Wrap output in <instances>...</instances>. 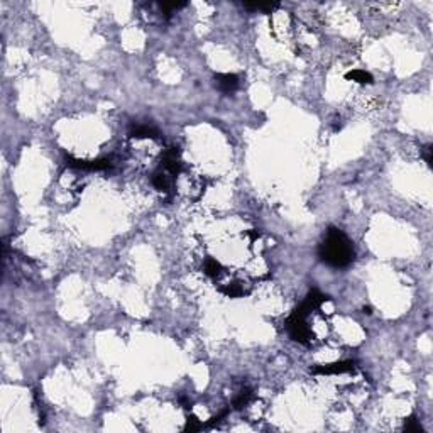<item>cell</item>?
I'll return each mask as SVG.
<instances>
[{
	"label": "cell",
	"instance_id": "cell-1",
	"mask_svg": "<svg viewBox=\"0 0 433 433\" xmlns=\"http://www.w3.org/2000/svg\"><path fill=\"white\" fill-rule=\"evenodd\" d=\"M318 257L321 263L328 264L330 268L342 269L352 264L355 251L350 239L340 229L330 225L323 242L318 247Z\"/></svg>",
	"mask_w": 433,
	"mask_h": 433
},
{
	"label": "cell",
	"instance_id": "cell-2",
	"mask_svg": "<svg viewBox=\"0 0 433 433\" xmlns=\"http://www.w3.org/2000/svg\"><path fill=\"white\" fill-rule=\"evenodd\" d=\"M306 316L308 315H305L301 310L296 308V310L288 316V320H286V330H288L289 337L301 345H308L313 338L311 330L306 325Z\"/></svg>",
	"mask_w": 433,
	"mask_h": 433
},
{
	"label": "cell",
	"instance_id": "cell-3",
	"mask_svg": "<svg viewBox=\"0 0 433 433\" xmlns=\"http://www.w3.org/2000/svg\"><path fill=\"white\" fill-rule=\"evenodd\" d=\"M66 166L73 169H85V171H105L114 166L110 157H102V159L85 161V159H75V157H66Z\"/></svg>",
	"mask_w": 433,
	"mask_h": 433
},
{
	"label": "cell",
	"instance_id": "cell-4",
	"mask_svg": "<svg viewBox=\"0 0 433 433\" xmlns=\"http://www.w3.org/2000/svg\"><path fill=\"white\" fill-rule=\"evenodd\" d=\"M354 369H355L354 361H340V362L327 364V366H315L311 367L310 372L311 374H318V376H335V374L354 372Z\"/></svg>",
	"mask_w": 433,
	"mask_h": 433
},
{
	"label": "cell",
	"instance_id": "cell-5",
	"mask_svg": "<svg viewBox=\"0 0 433 433\" xmlns=\"http://www.w3.org/2000/svg\"><path fill=\"white\" fill-rule=\"evenodd\" d=\"M215 88L222 93H232L239 88V76L234 73H218L215 75Z\"/></svg>",
	"mask_w": 433,
	"mask_h": 433
},
{
	"label": "cell",
	"instance_id": "cell-6",
	"mask_svg": "<svg viewBox=\"0 0 433 433\" xmlns=\"http://www.w3.org/2000/svg\"><path fill=\"white\" fill-rule=\"evenodd\" d=\"M171 178H173V174H169L162 166H159L151 176L152 186L162 193H171V188H173V181H171Z\"/></svg>",
	"mask_w": 433,
	"mask_h": 433
},
{
	"label": "cell",
	"instance_id": "cell-7",
	"mask_svg": "<svg viewBox=\"0 0 433 433\" xmlns=\"http://www.w3.org/2000/svg\"><path fill=\"white\" fill-rule=\"evenodd\" d=\"M129 137H132V139H159L161 132L147 124H134L129 131Z\"/></svg>",
	"mask_w": 433,
	"mask_h": 433
},
{
	"label": "cell",
	"instance_id": "cell-8",
	"mask_svg": "<svg viewBox=\"0 0 433 433\" xmlns=\"http://www.w3.org/2000/svg\"><path fill=\"white\" fill-rule=\"evenodd\" d=\"M345 80L349 81H355V83H361V85H371L374 78H372L371 73L364 71V70H352L345 75Z\"/></svg>",
	"mask_w": 433,
	"mask_h": 433
},
{
	"label": "cell",
	"instance_id": "cell-9",
	"mask_svg": "<svg viewBox=\"0 0 433 433\" xmlns=\"http://www.w3.org/2000/svg\"><path fill=\"white\" fill-rule=\"evenodd\" d=\"M252 398H254V391H252L251 388L242 389V391L239 393V396L234 400V403H232V408H234V410H242L244 406H247L249 403H251Z\"/></svg>",
	"mask_w": 433,
	"mask_h": 433
},
{
	"label": "cell",
	"instance_id": "cell-10",
	"mask_svg": "<svg viewBox=\"0 0 433 433\" xmlns=\"http://www.w3.org/2000/svg\"><path fill=\"white\" fill-rule=\"evenodd\" d=\"M205 274H208L210 278H212V280H218V278H220V274H222V266H220V263H218L217 259H213V257H208L207 261H205Z\"/></svg>",
	"mask_w": 433,
	"mask_h": 433
},
{
	"label": "cell",
	"instance_id": "cell-11",
	"mask_svg": "<svg viewBox=\"0 0 433 433\" xmlns=\"http://www.w3.org/2000/svg\"><path fill=\"white\" fill-rule=\"evenodd\" d=\"M244 8H247V10H263V12H268V14H271V12L274 10V8L280 7V3L276 2H254V3H242Z\"/></svg>",
	"mask_w": 433,
	"mask_h": 433
},
{
	"label": "cell",
	"instance_id": "cell-12",
	"mask_svg": "<svg viewBox=\"0 0 433 433\" xmlns=\"http://www.w3.org/2000/svg\"><path fill=\"white\" fill-rule=\"evenodd\" d=\"M405 432H408V433H417V432H422V425H420V422L417 420V417H410L408 420H406L405 422Z\"/></svg>",
	"mask_w": 433,
	"mask_h": 433
},
{
	"label": "cell",
	"instance_id": "cell-13",
	"mask_svg": "<svg viewBox=\"0 0 433 433\" xmlns=\"http://www.w3.org/2000/svg\"><path fill=\"white\" fill-rule=\"evenodd\" d=\"M201 428H205L203 423H200L195 417H190L186 420V425H185L183 430H185V432H198V430H201Z\"/></svg>",
	"mask_w": 433,
	"mask_h": 433
},
{
	"label": "cell",
	"instance_id": "cell-14",
	"mask_svg": "<svg viewBox=\"0 0 433 433\" xmlns=\"http://www.w3.org/2000/svg\"><path fill=\"white\" fill-rule=\"evenodd\" d=\"M230 413V408H225V410H222L220 413L217 415V417H213L212 420H210V422H207L205 423V428H212V427H215V425H218V423L222 422V420L224 418H227V415Z\"/></svg>",
	"mask_w": 433,
	"mask_h": 433
},
{
	"label": "cell",
	"instance_id": "cell-15",
	"mask_svg": "<svg viewBox=\"0 0 433 433\" xmlns=\"http://www.w3.org/2000/svg\"><path fill=\"white\" fill-rule=\"evenodd\" d=\"M423 156H425L427 164L430 166V164H432V144H428L427 147L423 149Z\"/></svg>",
	"mask_w": 433,
	"mask_h": 433
},
{
	"label": "cell",
	"instance_id": "cell-16",
	"mask_svg": "<svg viewBox=\"0 0 433 433\" xmlns=\"http://www.w3.org/2000/svg\"><path fill=\"white\" fill-rule=\"evenodd\" d=\"M364 313H367V315H371V313H372V311H371V308H369V306H367V308H366V306H364Z\"/></svg>",
	"mask_w": 433,
	"mask_h": 433
}]
</instances>
